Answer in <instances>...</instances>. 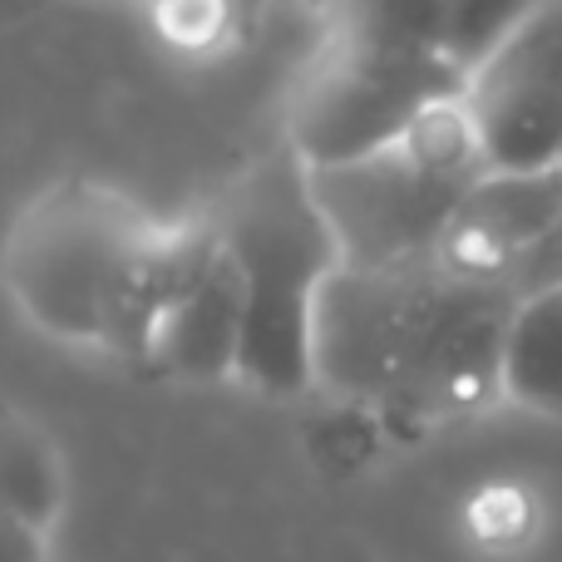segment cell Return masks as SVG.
<instances>
[{"label":"cell","instance_id":"obj_1","mask_svg":"<svg viewBox=\"0 0 562 562\" xmlns=\"http://www.w3.org/2000/svg\"><path fill=\"white\" fill-rule=\"evenodd\" d=\"M217 257V223L164 227L99 183H59L5 243V286L40 330L144 366L164 311Z\"/></svg>","mask_w":562,"mask_h":562},{"label":"cell","instance_id":"obj_2","mask_svg":"<svg viewBox=\"0 0 562 562\" xmlns=\"http://www.w3.org/2000/svg\"><path fill=\"white\" fill-rule=\"evenodd\" d=\"M514 316L504 281L469 272L445 252L400 267H336L316 301L311 360L340 395L395 409H445L498 380Z\"/></svg>","mask_w":562,"mask_h":562},{"label":"cell","instance_id":"obj_3","mask_svg":"<svg viewBox=\"0 0 562 562\" xmlns=\"http://www.w3.org/2000/svg\"><path fill=\"white\" fill-rule=\"evenodd\" d=\"M213 223L243 277L247 321L237 380L267 395H296L316 380V301L340 267L336 233L311 193V173L296 148L286 144L247 168Z\"/></svg>","mask_w":562,"mask_h":562},{"label":"cell","instance_id":"obj_4","mask_svg":"<svg viewBox=\"0 0 562 562\" xmlns=\"http://www.w3.org/2000/svg\"><path fill=\"white\" fill-rule=\"evenodd\" d=\"M340 247V267H400L445 247L464 198L488 173L459 99L435 104L405 138L336 168H306Z\"/></svg>","mask_w":562,"mask_h":562},{"label":"cell","instance_id":"obj_5","mask_svg":"<svg viewBox=\"0 0 562 562\" xmlns=\"http://www.w3.org/2000/svg\"><path fill=\"white\" fill-rule=\"evenodd\" d=\"M464 75L445 49L326 30L316 65L291 99V148L306 168H336L405 138L435 104H449Z\"/></svg>","mask_w":562,"mask_h":562},{"label":"cell","instance_id":"obj_6","mask_svg":"<svg viewBox=\"0 0 562 562\" xmlns=\"http://www.w3.org/2000/svg\"><path fill=\"white\" fill-rule=\"evenodd\" d=\"M488 173L562 168V0L508 30L459 89Z\"/></svg>","mask_w":562,"mask_h":562},{"label":"cell","instance_id":"obj_7","mask_svg":"<svg viewBox=\"0 0 562 562\" xmlns=\"http://www.w3.org/2000/svg\"><path fill=\"white\" fill-rule=\"evenodd\" d=\"M243 321V277H237L223 237H217V257L207 262V272L164 311L154 340H148L144 366L178 380H237Z\"/></svg>","mask_w":562,"mask_h":562},{"label":"cell","instance_id":"obj_8","mask_svg":"<svg viewBox=\"0 0 562 562\" xmlns=\"http://www.w3.org/2000/svg\"><path fill=\"white\" fill-rule=\"evenodd\" d=\"M562 217V168L543 173H484L479 188L464 198L454 227L439 252L449 262L484 277H504L508 262L533 237L558 227Z\"/></svg>","mask_w":562,"mask_h":562},{"label":"cell","instance_id":"obj_9","mask_svg":"<svg viewBox=\"0 0 562 562\" xmlns=\"http://www.w3.org/2000/svg\"><path fill=\"white\" fill-rule=\"evenodd\" d=\"M498 385L518 405L562 419V281L514 306L498 356Z\"/></svg>","mask_w":562,"mask_h":562},{"label":"cell","instance_id":"obj_10","mask_svg":"<svg viewBox=\"0 0 562 562\" xmlns=\"http://www.w3.org/2000/svg\"><path fill=\"white\" fill-rule=\"evenodd\" d=\"M65 508V464L49 435L0 400V514L49 533Z\"/></svg>","mask_w":562,"mask_h":562},{"label":"cell","instance_id":"obj_11","mask_svg":"<svg viewBox=\"0 0 562 562\" xmlns=\"http://www.w3.org/2000/svg\"><path fill=\"white\" fill-rule=\"evenodd\" d=\"M336 35H380L445 49V5L439 0H311Z\"/></svg>","mask_w":562,"mask_h":562},{"label":"cell","instance_id":"obj_12","mask_svg":"<svg viewBox=\"0 0 562 562\" xmlns=\"http://www.w3.org/2000/svg\"><path fill=\"white\" fill-rule=\"evenodd\" d=\"M439 5H445V55L459 75H469L543 0H439Z\"/></svg>","mask_w":562,"mask_h":562},{"label":"cell","instance_id":"obj_13","mask_svg":"<svg viewBox=\"0 0 562 562\" xmlns=\"http://www.w3.org/2000/svg\"><path fill=\"white\" fill-rule=\"evenodd\" d=\"M0 562H49L45 533L10 514H0Z\"/></svg>","mask_w":562,"mask_h":562},{"label":"cell","instance_id":"obj_14","mask_svg":"<svg viewBox=\"0 0 562 562\" xmlns=\"http://www.w3.org/2000/svg\"><path fill=\"white\" fill-rule=\"evenodd\" d=\"M243 5H247V10H252V5H257V0H243Z\"/></svg>","mask_w":562,"mask_h":562}]
</instances>
